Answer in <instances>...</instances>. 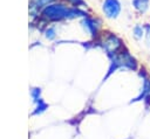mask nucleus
Segmentation results:
<instances>
[{"instance_id": "nucleus-1", "label": "nucleus", "mask_w": 150, "mask_h": 139, "mask_svg": "<svg viewBox=\"0 0 150 139\" xmlns=\"http://www.w3.org/2000/svg\"><path fill=\"white\" fill-rule=\"evenodd\" d=\"M103 12L108 18H117L121 12V4L118 0H104L103 2Z\"/></svg>"}, {"instance_id": "nucleus-2", "label": "nucleus", "mask_w": 150, "mask_h": 139, "mask_svg": "<svg viewBox=\"0 0 150 139\" xmlns=\"http://www.w3.org/2000/svg\"><path fill=\"white\" fill-rule=\"evenodd\" d=\"M132 6L136 11L144 13L149 8V0H132Z\"/></svg>"}, {"instance_id": "nucleus-3", "label": "nucleus", "mask_w": 150, "mask_h": 139, "mask_svg": "<svg viewBox=\"0 0 150 139\" xmlns=\"http://www.w3.org/2000/svg\"><path fill=\"white\" fill-rule=\"evenodd\" d=\"M143 34H144V32H143L142 26L137 25V26H135V27H134V36H135V39H137V40L142 39Z\"/></svg>"}, {"instance_id": "nucleus-4", "label": "nucleus", "mask_w": 150, "mask_h": 139, "mask_svg": "<svg viewBox=\"0 0 150 139\" xmlns=\"http://www.w3.org/2000/svg\"><path fill=\"white\" fill-rule=\"evenodd\" d=\"M70 2L75 4V5H79V4H82V0H69Z\"/></svg>"}]
</instances>
